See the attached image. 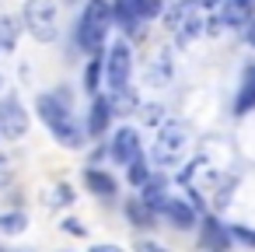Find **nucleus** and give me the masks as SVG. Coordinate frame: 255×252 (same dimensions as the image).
I'll return each mask as SVG.
<instances>
[{
    "label": "nucleus",
    "instance_id": "1",
    "mask_svg": "<svg viewBox=\"0 0 255 252\" xmlns=\"http://www.w3.org/2000/svg\"><path fill=\"white\" fill-rule=\"evenodd\" d=\"M35 112L53 130L56 144H63V147H81L84 144V133H81V126H77V119L70 112V95H63V91L60 95H39Z\"/></svg>",
    "mask_w": 255,
    "mask_h": 252
},
{
    "label": "nucleus",
    "instance_id": "2",
    "mask_svg": "<svg viewBox=\"0 0 255 252\" xmlns=\"http://www.w3.org/2000/svg\"><path fill=\"white\" fill-rule=\"evenodd\" d=\"M112 32V7L109 0H88V7L81 14V25H77V42L81 49H88L91 56H102V46Z\"/></svg>",
    "mask_w": 255,
    "mask_h": 252
},
{
    "label": "nucleus",
    "instance_id": "3",
    "mask_svg": "<svg viewBox=\"0 0 255 252\" xmlns=\"http://www.w3.org/2000/svg\"><path fill=\"white\" fill-rule=\"evenodd\" d=\"M189 144H192L189 126H182V123H164L161 133H157V140H154V147H150V161H154L157 168H175V165L189 154Z\"/></svg>",
    "mask_w": 255,
    "mask_h": 252
},
{
    "label": "nucleus",
    "instance_id": "4",
    "mask_svg": "<svg viewBox=\"0 0 255 252\" xmlns=\"http://www.w3.org/2000/svg\"><path fill=\"white\" fill-rule=\"evenodd\" d=\"M102 60H105V77H109L112 95L129 91V77H133V49H129V42L116 39L109 46V56H102Z\"/></svg>",
    "mask_w": 255,
    "mask_h": 252
},
{
    "label": "nucleus",
    "instance_id": "5",
    "mask_svg": "<svg viewBox=\"0 0 255 252\" xmlns=\"http://www.w3.org/2000/svg\"><path fill=\"white\" fill-rule=\"evenodd\" d=\"M25 28H28L32 39H39V42H53V39L60 35L56 4H53V0H28V7H25Z\"/></svg>",
    "mask_w": 255,
    "mask_h": 252
},
{
    "label": "nucleus",
    "instance_id": "6",
    "mask_svg": "<svg viewBox=\"0 0 255 252\" xmlns=\"http://www.w3.org/2000/svg\"><path fill=\"white\" fill-rule=\"evenodd\" d=\"M0 133L7 140H21L28 133V112L21 109V102L14 95L0 98Z\"/></svg>",
    "mask_w": 255,
    "mask_h": 252
},
{
    "label": "nucleus",
    "instance_id": "7",
    "mask_svg": "<svg viewBox=\"0 0 255 252\" xmlns=\"http://www.w3.org/2000/svg\"><path fill=\"white\" fill-rule=\"evenodd\" d=\"M136 154H140V133L133 126H119L112 133V140H109V158L116 165H129Z\"/></svg>",
    "mask_w": 255,
    "mask_h": 252
},
{
    "label": "nucleus",
    "instance_id": "8",
    "mask_svg": "<svg viewBox=\"0 0 255 252\" xmlns=\"http://www.w3.org/2000/svg\"><path fill=\"white\" fill-rule=\"evenodd\" d=\"M161 217H168V224L171 228H178V231H189V228H196V207L189 203V200H182V196H168L164 203H161V210H157Z\"/></svg>",
    "mask_w": 255,
    "mask_h": 252
},
{
    "label": "nucleus",
    "instance_id": "9",
    "mask_svg": "<svg viewBox=\"0 0 255 252\" xmlns=\"http://www.w3.org/2000/svg\"><path fill=\"white\" fill-rule=\"evenodd\" d=\"M220 21L227 28H245L248 21H255V0H224Z\"/></svg>",
    "mask_w": 255,
    "mask_h": 252
},
{
    "label": "nucleus",
    "instance_id": "10",
    "mask_svg": "<svg viewBox=\"0 0 255 252\" xmlns=\"http://www.w3.org/2000/svg\"><path fill=\"white\" fill-rule=\"evenodd\" d=\"M109 119H112L109 95H91V109H88V133H91V137H102V133L109 130Z\"/></svg>",
    "mask_w": 255,
    "mask_h": 252
},
{
    "label": "nucleus",
    "instance_id": "11",
    "mask_svg": "<svg viewBox=\"0 0 255 252\" xmlns=\"http://www.w3.org/2000/svg\"><path fill=\"white\" fill-rule=\"evenodd\" d=\"M203 249H206V252H227V249H231L227 224H220L217 217H206V221H203Z\"/></svg>",
    "mask_w": 255,
    "mask_h": 252
},
{
    "label": "nucleus",
    "instance_id": "12",
    "mask_svg": "<svg viewBox=\"0 0 255 252\" xmlns=\"http://www.w3.org/2000/svg\"><path fill=\"white\" fill-rule=\"evenodd\" d=\"M255 109V63H248L241 70V84H238V98H234V116H245Z\"/></svg>",
    "mask_w": 255,
    "mask_h": 252
},
{
    "label": "nucleus",
    "instance_id": "13",
    "mask_svg": "<svg viewBox=\"0 0 255 252\" xmlns=\"http://www.w3.org/2000/svg\"><path fill=\"white\" fill-rule=\"evenodd\" d=\"M84 186H88L95 196H105V200L116 196V189H119L116 179H112L109 172H102V168H84Z\"/></svg>",
    "mask_w": 255,
    "mask_h": 252
},
{
    "label": "nucleus",
    "instance_id": "14",
    "mask_svg": "<svg viewBox=\"0 0 255 252\" xmlns=\"http://www.w3.org/2000/svg\"><path fill=\"white\" fill-rule=\"evenodd\" d=\"M140 200H143V203L157 214V210H161V203L168 200V182H164L161 175H150V179L140 186Z\"/></svg>",
    "mask_w": 255,
    "mask_h": 252
},
{
    "label": "nucleus",
    "instance_id": "15",
    "mask_svg": "<svg viewBox=\"0 0 255 252\" xmlns=\"http://www.w3.org/2000/svg\"><path fill=\"white\" fill-rule=\"evenodd\" d=\"M126 217H129L133 228H154V217H157V214H154L140 196H129V200H126Z\"/></svg>",
    "mask_w": 255,
    "mask_h": 252
},
{
    "label": "nucleus",
    "instance_id": "16",
    "mask_svg": "<svg viewBox=\"0 0 255 252\" xmlns=\"http://www.w3.org/2000/svg\"><path fill=\"white\" fill-rule=\"evenodd\" d=\"M126 179H129L133 186H143V182L150 179V161H147V154H143V151L126 165Z\"/></svg>",
    "mask_w": 255,
    "mask_h": 252
},
{
    "label": "nucleus",
    "instance_id": "17",
    "mask_svg": "<svg viewBox=\"0 0 255 252\" xmlns=\"http://www.w3.org/2000/svg\"><path fill=\"white\" fill-rule=\"evenodd\" d=\"M102 67H105V60H102V56H91L88 70H84V88H88V95H98V88H102Z\"/></svg>",
    "mask_w": 255,
    "mask_h": 252
},
{
    "label": "nucleus",
    "instance_id": "18",
    "mask_svg": "<svg viewBox=\"0 0 255 252\" xmlns=\"http://www.w3.org/2000/svg\"><path fill=\"white\" fill-rule=\"evenodd\" d=\"M28 228V217L21 214V210H14V214H0V231L4 235H21Z\"/></svg>",
    "mask_w": 255,
    "mask_h": 252
},
{
    "label": "nucleus",
    "instance_id": "19",
    "mask_svg": "<svg viewBox=\"0 0 255 252\" xmlns=\"http://www.w3.org/2000/svg\"><path fill=\"white\" fill-rule=\"evenodd\" d=\"M0 42H4V46H14V42H18V21H14V18H4V21H0Z\"/></svg>",
    "mask_w": 255,
    "mask_h": 252
},
{
    "label": "nucleus",
    "instance_id": "20",
    "mask_svg": "<svg viewBox=\"0 0 255 252\" xmlns=\"http://www.w3.org/2000/svg\"><path fill=\"white\" fill-rule=\"evenodd\" d=\"M227 235H231V242H245V245L255 249V231H248L241 224H227Z\"/></svg>",
    "mask_w": 255,
    "mask_h": 252
},
{
    "label": "nucleus",
    "instance_id": "21",
    "mask_svg": "<svg viewBox=\"0 0 255 252\" xmlns=\"http://www.w3.org/2000/svg\"><path fill=\"white\" fill-rule=\"evenodd\" d=\"M161 112H164L161 105H143V109H140V119H143L147 126H157V123H161Z\"/></svg>",
    "mask_w": 255,
    "mask_h": 252
},
{
    "label": "nucleus",
    "instance_id": "22",
    "mask_svg": "<svg viewBox=\"0 0 255 252\" xmlns=\"http://www.w3.org/2000/svg\"><path fill=\"white\" fill-rule=\"evenodd\" d=\"M63 231H70V235H77V238H84V224H81L77 217H67V221H63Z\"/></svg>",
    "mask_w": 255,
    "mask_h": 252
},
{
    "label": "nucleus",
    "instance_id": "23",
    "mask_svg": "<svg viewBox=\"0 0 255 252\" xmlns=\"http://www.w3.org/2000/svg\"><path fill=\"white\" fill-rule=\"evenodd\" d=\"M56 203H74V189L70 186H56Z\"/></svg>",
    "mask_w": 255,
    "mask_h": 252
},
{
    "label": "nucleus",
    "instance_id": "24",
    "mask_svg": "<svg viewBox=\"0 0 255 252\" xmlns=\"http://www.w3.org/2000/svg\"><path fill=\"white\" fill-rule=\"evenodd\" d=\"M11 182V165H7V158L0 154V186H7Z\"/></svg>",
    "mask_w": 255,
    "mask_h": 252
},
{
    "label": "nucleus",
    "instance_id": "25",
    "mask_svg": "<svg viewBox=\"0 0 255 252\" xmlns=\"http://www.w3.org/2000/svg\"><path fill=\"white\" fill-rule=\"evenodd\" d=\"M136 252H168L164 245H154V242H143V245H136Z\"/></svg>",
    "mask_w": 255,
    "mask_h": 252
},
{
    "label": "nucleus",
    "instance_id": "26",
    "mask_svg": "<svg viewBox=\"0 0 255 252\" xmlns=\"http://www.w3.org/2000/svg\"><path fill=\"white\" fill-rule=\"evenodd\" d=\"M91 252H123V249H119V245H95Z\"/></svg>",
    "mask_w": 255,
    "mask_h": 252
},
{
    "label": "nucleus",
    "instance_id": "27",
    "mask_svg": "<svg viewBox=\"0 0 255 252\" xmlns=\"http://www.w3.org/2000/svg\"><path fill=\"white\" fill-rule=\"evenodd\" d=\"M248 46L255 49V21H248Z\"/></svg>",
    "mask_w": 255,
    "mask_h": 252
},
{
    "label": "nucleus",
    "instance_id": "28",
    "mask_svg": "<svg viewBox=\"0 0 255 252\" xmlns=\"http://www.w3.org/2000/svg\"><path fill=\"white\" fill-rule=\"evenodd\" d=\"M199 4H203V7H213V4H220V0H199Z\"/></svg>",
    "mask_w": 255,
    "mask_h": 252
},
{
    "label": "nucleus",
    "instance_id": "29",
    "mask_svg": "<svg viewBox=\"0 0 255 252\" xmlns=\"http://www.w3.org/2000/svg\"><path fill=\"white\" fill-rule=\"evenodd\" d=\"M178 4H199V0H178Z\"/></svg>",
    "mask_w": 255,
    "mask_h": 252
},
{
    "label": "nucleus",
    "instance_id": "30",
    "mask_svg": "<svg viewBox=\"0 0 255 252\" xmlns=\"http://www.w3.org/2000/svg\"><path fill=\"white\" fill-rule=\"evenodd\" d=\"M0 252H4V245H0Z\"/></svg>",
    "mask_w": 255,
    "mask_h": 252
}]
</instances>
